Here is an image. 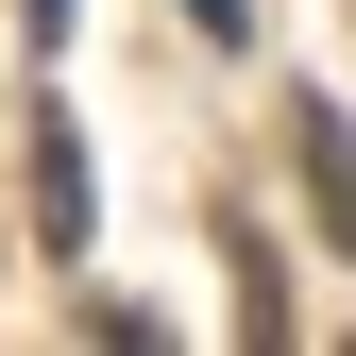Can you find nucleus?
<instances>
[{
  "label": "nucleus",
  "mask_w": 356,
  "mask_h": 356,
  "mask_svg": "<svg viewBox=\"0 0 356 356\" xmlns=\"http://www.w3.org/2000/svg\"><path fill=\"white\" fill-rule=\"evenodd\" d=\"M34 238H85V136H68V119H34Z\"/></svg>",
  "instance_id": "obj_1"
},
{
  "label": "nucleus",
  "mask_w": 356,
  "mask_h": 356,
  "mask_svg": "<svg viewBox=\"0 0 356 356\" xmlns=\"http://www.w3.org/2000/svg\"><path fill=\"white\" fill-rule=\"evenodd\" d=\"M289 136H305V204H323V238H356V136H339L323 102H305Z\"/></svg>",
  "instance_id": "obj_2"
},
{
  "label": "nucleus",
  "mask_w": 356,
  "mask_h": 356,
  "mask_svg": "<svg viewBox=\"0 0 356 356\" xmlns=\"http://www.w3.org/2000/svg\"><path fill=\"white\" fill-rule=\"evenodd\" d=\"M187 17H204V34H238V0H187Z\"/></svg>",
  "instance_id": "obj_3"
}]
</instances>
